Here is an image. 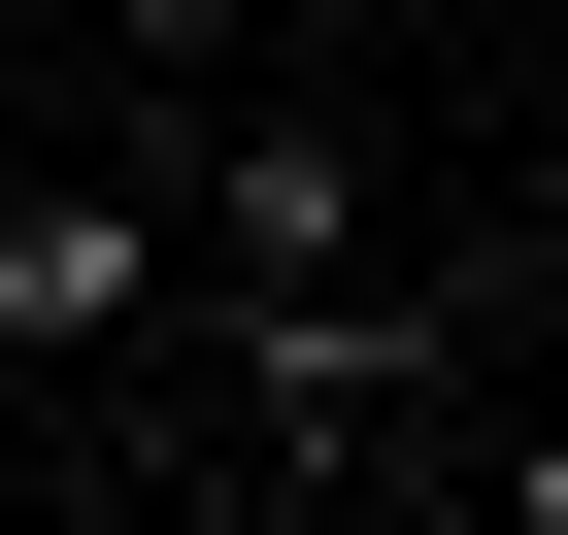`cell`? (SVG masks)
I'll list each match as a JSON object with an SVG mask.
<instances>
[{
  "instance_id": "obj_1",
  "label": "cell",
  "mask_w": 568,
  "mask_h": 535,
  "mask_svg": "<svg viewBox=\"0 0 568 535\" xmlns=\"http://www.w3.org/2000/svg\"><path fill=\"white\" fill-rule=\"evenodd\" d=\"M168 168H0V369H168Z\"/></svg>"
},
{
  "instance_id": "obj_2",
  "label": "cell",
  "mask_w": 568,
  "mask_h": 535,
  "mask_svg": "<svg viewBox=\"0 0 568 535\" xmlns=\"http://www.w3.org/2000/svg\"><path fill=\"white\" fill-rule=\"evenodd\" d=\"M168 268H201V302H335V268H368V134L335 101H234L168 168Z\"/></svg>"
},
{
  "instance_id": "obj_3",
  "label": "cell",
  "mask_w": 568,
  "mask_h": 535,
  "mask_svg": "<svg viewBox=\"0 0 568 535\" xmlns=\"http://www.w3.org/2000/svg\"><path fill=\"white\" fill-rule=\"evenodd\" d=\"M435 535H568V402H535V435H468V468H435Z\"/></svg>"
},
{
  "instance_id": "obj_4",
  "label": "cell",
  "mask_w": 568,
  "mask_h": 535,
  "mask_svg": "<svg viewBox=\"0 0 568 535\" xmlns=\"http://www.w3.org/2000/svg\"><path fill=\"white\" fill-rule=\"evenodd\" d=\"M68 34H134V68H201V34H234V0H68Z\"/></svg>"
},
{
  "instance_id": "obj_5",
  "label": "cell",
  "mask_w": 568,
  "mask_h": 535,
  "mask_svg": "<svg viewBox=\"0 0 568 535\" xmlns=\"http://www.w3.org/2000/svg\"><path fill=\"white\" fill-rule=\"evenodd\" d=\"M302 34H402V0H302Z\"/></svg>"
}]
</instances>
